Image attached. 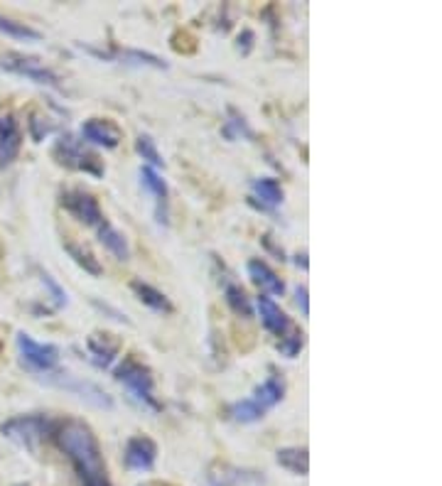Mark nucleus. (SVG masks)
<instances>
[{
  "instance_id": "22",
  "label": "nucleus",
  "mask_w": 442,
  "mask_h": 486,
  "mask_svg": "<svg viewBox=\"0 0 442 486\" xmlns=\"http://www.w3.org/2000/svg\"><path fill=\"white\" fill-rule=\"evenodd\" d=\"M224 300H226V305H229V309L236 314V317H241V319H251L253 317V305H251V300H248L246 290H243L241 285H236V283L226 285L224 287Z\"/></svg>"
},
{
  "instance_id": "11",
  "label": "nucleus",
  "mask_w": 442,
  "mask_h": 486,
  "mask_svg": "<svg viewBox=\"0 0 442 486\" xmlns=\"http://www.w3.org/2000/svg\"><path fill=\"white\" fill-rule=\"evenodd\" d=\"M123 460H125V467L128 469L148 472V469H153L155 460H158V445H155L150 438H145V435L130 438L128 442H125Z\"/></svg>"
},
{
  "instance_id": "12",
  "label": "nucleus",
  "mask_w": 442,
  "mask_h": 486,
  "mask_svg": "<svg viewBox=\"0 0 442 486\" xmlns=\"http://www.w3.org/2000/svg\"><path fill=\"white\" fill-rule=\"evenodd\" d=\"M120 351V341L115 339L113 334H106V331H98V334H91L86 339V353H88V361L96 363L98 368H108L110 363L115 361Z\"/></svg>"
},
{
  "instance_id": "3",
  "label": "nucleus",
  "mask_w": 442,
  "mask_h": 486,
  "mask_svg": "<svg viewBox=\"0 0 442 486\" xmlns=\"http://www.w3.org/2000/svg\"><path fill=\"white\" fill-rule=\"evenodd\" d=\"M54 420L44 418V415H18L0 428L3 438L13 440L15 445L25 447L30 452H37L42 440L52 438V430H54Z\"/></svg>"
},
{
  "instance_id": "14",
  "label": "nucleus",
  "mask_w": 442,
  "mask_h": 486,
  "mask_svg": "<svg viewBox=\"0 0 442 486\" xmlns=\"http://www.w3.org/2000/svg\"><path fill=\"white\" fill-rule=\"evenodd\" d=\"M283 398H285V378L283 376H270V378H265L263 383L253 391L251 403L265 415V413H268L270 408L278 405Z\"/></svg>"
},
{
  "instance_id": "15",
  "label": "nucleus",
  "mask_w": 442,
  "mask_h": 486,
  "mask_svg": "<svg viewBox=\"0 0 442 486\" xmlns=\"http://www.w3.org/2000/svg\"><path fill=\"white\" fill-rule=\"evenodd\" d=\"M248 275H251L253 283L261 287L263 292H268V295L280 297L285 292V283L278 278V273H275L268 263L261 261V258H253V261H248Z\"/></svg>"
},
{
  "instance_id": "6",
  "label": "nucleus",
  "mask_w": 442,
  "mask_h": 486,
  "mask_svg": "<svg viewBox=\"0 0 442 486\" xmlns=\"http://www.w3.org/2000/svg\"><path fill=\"white\" fill-rule=\"evenodd\" d=\"M0 69L8 71V74H18L25 76V79L35 81L40 86H52L59 88V76L49 69L47 64L40 62L37 57H30V54H22V52H5L0 57Z\"/></svg>"
},
{
  "instance_id": "13",
  "label": "nucleus",
  "mask_w": 442,
  "mask_h": 486,
  "mask_svg": "<svg viewBox=\"0 0 442 486\" xmlns=\"http://www.w3.org/2000/svg\"><path fill=\"white\" fill-rule=\"evenodd\" d=\"M256 307H258V314H261V322L263 327L270 331V334L275 336H285L287 329L292 327L290 324V317L280 309V305H275L273 300H270L268 295H261L256 300Z\"/></svg>"
},
{
  "instance_id": "16",
  "label": "nucleus",
  "mask_w": 442,
  "mask_h": 486,
  "mask_svg": "<svg viewBox=\"0 0 442 486\" xmlns=\"http://www.w3.org/2000/svg\"><path fill=\"white\" fill-rule=\"evenodd\" d=\"M22 135L18 123L13 120V115L0 118V165H10L20 152Z\"/></svg>"
},
{
  "instance_id": "21",
  "label": "nucleus",
  "mask_w": 442,
  "mask_h": 486,
  "mask_svg": "<svg viewBox=\"0 0 442 486\" xmlns=\"http://www.w3.org/2000/svg\"><path fill=\"white\" fill-rule=\"evenodd\" d=\"M64 251L69 253V258L79 265L84 273L93 275V278H101L103 275V265L98 263V258L93 256L91 251H88L86 246H81V243H74V241H66L64 243Z\"/></svg>"
},
{
  "instance_id": "5",
  "label": "nucleus",
  "mask_w": 442,
  "mask_h": 486,
  "mask_svg": "<svg viewBox=\"0 0 442 486\" xmlns=\"http://www.w3.org/2000/svg\"><path fill=\"white\" fill-rule=\"evenodd\" d=\"M15 341H18L22 366H27L32 373L47 376L59 366V346L32 339L27 331H18V339Z\"/></svg>"
},
{
  "instance_id": "7",
  "label": "nucleus",
  "mask_w": 442,
  "mask_h": 486,
  "mask_svg": "<svg viewBox=\"0 0 442 486\" xmlns=\"http://www.w3.org/2000/svg\"><path fill=\"white\" fill-rule=\"evenodd\" d=\"M59 202H62V207L71 214V217L79 219L81 224L91 226V229H98V226L106 221L101 207H98V202H96V197L86 190H79V187L64 190L62 195H59Z\"/></svg>"
},
{
  "instance_id": "17",
  "label": "nucleus",
  "mask_w": 442,
  "mask_h": 486,
  "mask_svg": "<svg viewBox=\"0 0 442 486\" xmlns=\"http://www.w3.org/2000/svg\"><path fill=\"white\" fill-rule=\"evenodd\" d=\"M130 290L135 292V297L143 302L145 307H150L153 312L158 314H170L173 312V302H170V297L165 295L163 290H158V287H153L150 283H143V280H133L130 283Z\"/></svg>"
},
{
  "instance_id": "25",
  "label": "nucleus",
  "mask_w": 442,
  "mask_h": 486,
  "mask_svg": "<svg viewBox=\"0 0 442 486\" xmlns=\"http://www.w3.org/2000/svg\"><path fill=\"white\" fill-rule=\"evenodd\" d=\"M302 346H305V334L295 327L287 329V334L280 336V341H278V351H280V356H285V358H295L297 353L302 351Z\"/></svg>"
},
{
  "instance_id": "23",
  "label": "nucleus",
  "mask_w": 442,
  "mask_h": 486,
  "mask_svg": "<svg viewBox=\"0 0 442 486\" xmlns=\"http://www.w3.org/2000/svg\"><path fill=\"white\" fill-rule=\"evenodd\" d=\"M113 59L120 64H135V66H153V69H168V62L150 52H140V49H115Z\"/></svg>"
},
{
  "instance_id": "20",
  "label": "nucleus",
  "mask_w": 442,
  "mask_h": 486,
  "mask_svg": "<svg viewBox=\"0 0 442 486\" xmlns=\"http://www.w3.org/2000/svg\"><path fill=\"white\" fill-rule=\"evenodd\" d=\"M253 195L256 199H261V207L263 209H275L283 204V187H280L278 180L273 177H261V180H253Z\"/></svg>"
},
{
  "instance_id": "1",
  "label": "nucleus",
  "mask_w": 442,
  "mask_h": 486,
  "mask_svg": "<svg viewBox=\"0 0 442 486\" xmlns=\"http://www.w3.org/2000/svg\"><path fill=\"white\" fill-rule=\"evenodd\" d=\"M52 438L57 447L69 457L76 474L84 486H110L106 477V464H103L101 447L93 435V430L81 420H64L57 423L52 430Z\"/></svg>"
},
{
  "instance_id": "18",
  "label": "nucleus",
  "mask_w": 442,
  "mask_h": 486,
  "mask_svg": "<svg viewBox=\"0 0 442 486\" xmlns=\"http://www.w3.org/2000/svg\"><path fill=\"white\" fill-rule=\"evenodd\" d=\"M96 234H98V241L103 243V248H106L108 253H113L118 261H128L130 258V246H128V239H125L123 234H120L118 229H115L113 224H108V219L103 221L101 226L96 229Z\"/></svg>"
},
{
  "instance_id": "31",
  "label": "nucleus",
  "mask_w": 442,
  "mask_h": 486,
  "mask_svg": "<svg viewBox=\"0 0 442 486\" xmlns=\"http://www.w3.org/2000/svg\"><path fill=\"white\" fill-rule=\"evenodd\" d=\"M305 258H307V256H305V253H302V256H297V261H295V263H297V265H302V268L307 270V261H305Z\"/></svg>"
},
{
  "instance_id": "27",
  "label": "nucleus",
  "mask_w": 442,
  "mask_h": 486,
  "mask_svg": "<svg viewBox=\"0 0 442 486\" xmlns=\"http://www.w3.org/2000/svg\"><path fill=\"white\" fill-rule=\"evenodd\" d=\"M243 474L246 472H239L234 467H219V472L209 474V482H212V486H243L246 484Z\"/></svg>"
},
{
  "instance_id": "24",
  "label": "nucleus",
  "mask_w": 442,
  "mask_h": 486,
  "mask_svg": "<svg viewBox=\"0 0 442 486\" xmlns=\"http://www.w3.org/2000/svg\"><path fill=\"white\" fill-rule=\"evenodd\" d=\"M0 32L8 37H13V40H25V42H37L40 40V32L32 30L30 25H25V22H15L10 18H5V15H0Z\"/></svg>"
},
{
  "instance_id": "28",
  "label": "nucleus",
  "mask_w": 442,
  "mask_h": 486,
  "mask_svg": "<svg viewBox=\"0 0 442 486\" xmlns=\"http://www.w3.org/2000/svg\"><path fill=\"white\" fill-rule=\"evenodd\" d=\"M40 280H42V285L49 290V295H52L54 307H64V305H66V292H64V287L59 285L57 280H54L49 273H40Z\"/></svg>"
},
{
  "instance_id": "4",
  "label": "nucleus",
  "mask_w": 442,
  "mask_h": 486,
  "mask_svg": "<svg viewBox=\"0 0 442 486\" xmlns=\"http://www.w3.org/2000/svg\"><path fill=\"white\" fill-rule=\"evenodd\" d=\"M52 155L59 165L69 170H76V172H86L93 177H103V165L98 160L96 152H91L81 140H76L74 135H62L52 148Z\"/></svg>"
},
{
  "instance_id": "30",
  "label": "nucleus",
  "mask_w": 442,
  "mask_h": 486,
  "mask_svg": "<svg viewBox=\"0 0 442 486\" xmlns=\"http://www.w3.org/2000/svg\"><path fill=\"white\" fill-rule=\"evenodd\" d=\"M251 40H253V32L246 30L243 32V52H251Z\"/></svg>"
},
{
  "instance_id": "2",
  "label": "nucleus",
  "mask_w": 442,
  "mask_h": 486,
  "mask_svg": "<svg viewBox=\"0 0 442 486\" xmlns=\"http://www.w3.org/2000/svg\"><path fill=\"white\" fill-rule=\"evenodd\" d=\"M113 376H115V381L128 391L133 400H138L143 408H148V410H153V413L160 410V403H158V398H155L153 373L145 363H140L138 358L128 356V358H123V363H120L118 368H115Z\"/></svg>"
},
{
  "instance_id": "9",
  "label": "nucleus",
  "mask_w": 442,
  "mask_h": 486,
  "mask_svg": "<svg viewBox=\"0 0 442 486\" xmlns=\"http://www.w3.org/2000/svg\"><path fill=\"white\" fill-rule=\"evenodd\" d=\"M140 185L145 192H150L155 197V219H158V224L168 226L170 221V192H168V185H165V180L155 172L153 167H148V165H143L140 167Z\"/></svg>"
},
{
  "instance_id": "10",
  "label": "nucleus",
  "mask_w": 442,
  "mask_h": 486,
  "mask_svg": "<svg viewBox=\"0 0 442 486\" xmlns=\"http://www.w3.org/2000/svg\"><path fill=\"white\" fill-rule=\"evenodd\" d=\"M81 138L86 143H93V145H101L106 150H113V148L120 145L123 140V133H120L118 125L108 118H88L81 125Z\"/></svg>"
},
{
  "instance_id": "29",
  "label": "nucleus",
  "mask_w": 442,
  "mask_h": 486,
  "mask_svg": "<svg viewBox=\"0 0 442 486\" xmlns=\"http://www.w3.org/2000/svg\"><path fill=\"white\" fill-rule=\"evenodd\" d=\"M295 302H297V307H300V312L307 317V314H309V302H307V287L305 285L295 287Z\"/></svg>"
},
{
  "instance_id": "8",
  "label": "nucleus",
  "mask_w": 442,
  "mask_h": 486,
  "mask_svg": "<svg viewBox=\"0 0 442 486\" xmlns=\"http://www.w3.org/2000/svg\"><path fill=\"white\" fill-rule=\"evenodd\" d=\"M47 383L52 386H59V388H66L69 393H74L76 398H81V400L91 403V405L96 408H113V400H110V395L106 393V391H101L96 383H91V381H81V378H74V376L69 373H47L42 376Z\"/></svg>"
},
{
  "instance_id": "26",
  "label": "nucleus",
  "mask_w": 442,
  "mask_h": 486,
  "mask_svg": "<svg viewBox=\"0 0 442 486\" xmlns=\"http://www.w3.org/2000/svg\"><path fill=\"white\" fill-rule=\"evenodd\" d=\"M135 152L140 155L143 160L148 162V167H165V160H163V155H160L158 150V145H155V140L150 135H138V140H135Z\"/></svg>"
},
{
  "instance_id": "19",
  "label": "nucleus",
  "mask_w": 442,
  "mask_h": 486,
  "mask_svg": "<svg viewBox=\"0 0 442 486\" xmlns=\"http://www.w3.org/2000/svg\"><path fill=\"white\" fill-rule=\"evenodd\" d=\"M278 464L283 469H287L290 474H295V477H307L309 472V455L305 447H283V450H278Z\"/></svg>"
}]
</instances>
